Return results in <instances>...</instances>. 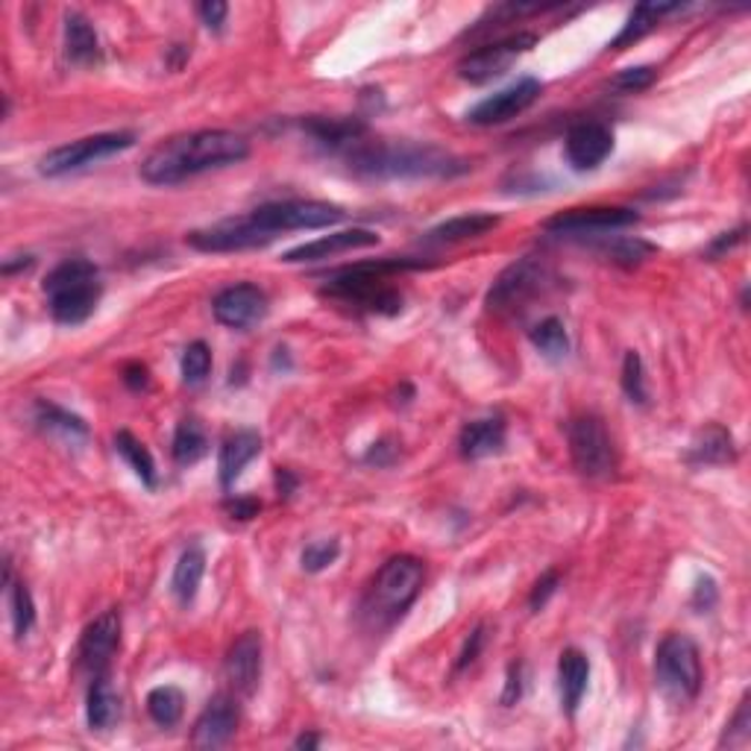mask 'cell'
<instances>
[{"mask_svg":"<svg viewBox=\"0 0 751 751\" xmlns=\"http://www.w3.org/2000/svg\"><path fill=\"white\" fill-rule=\"evenodd\" d=\"M42 288L53 320L62 326L85 323L103 297L101 270L89 259L59 261L56 268L44 276Z\"/></svg>","mask_w":751,"mask_h":751,"instance_id":"cell-5","label":"cell"},{"mask_svg":"<svg viewBox=\"0 0 751 751\" xmlns=\"http://www.w3.org/2000/svg\"><path fill=\"white\" fill-rule=\"evenodd\" d=\"M33 418L35 423L42 429H48V432H62L68 434V438H89V423L51 400H35Z\"/></svg>","mask_w":751,"mask_h":751,"instance_id":"cell-33","label":"cell"},{"mask_svg":"<svg viewBox=\"0 0 751 751\" xmlns=\"http://www.w3.org/2000/svg\"><path fill=\"white\" fill-rule=\"evenodd\" d=\"M250 156V142L233 130H194L156 144L142 162L147 185H179L206 171L238 165Z\"/></svg>","mask_w":751,"mask_h":751,"instance_id":"cell-1","label":"cell"},{"mask_svg":"<svg viewBox=\"0 0 751 751\" xmlns=\"http://www.w3.org/2000/svg\"><path fill=\"white\" fill-rule=\"evenodd\" d=\"M426 567L414 555H393L375 573L370 587L361 596L359 617L370 631H384L397 626L405 610L414 605L420 587H423Z\"/></svg>","mask_w":751,"mask_h":751,"instance_id":"cell-4","label":"cell"},{"mask_svg":"<svg viewBox=\"0 0 751 751\" xmlns=\"http://www.w3.org/2000/svg\"><path fill=\"white\" fill-rule=\"evenodd\" d=\"M484 644H487V628H484V623H479V626L470 631L467 640H464V646H461L459 660H455V672H464L467 667H473L479 655H482Z\"/></svg>","mask_w":751,"mask_h":751,"instance_id":"cell-42","label":"cell"},{"mask_svg":"<svg viewBox=\"0 0 751 751\" xmlns=\"http://www.w3.org/2000/svg\"><path fill=\"white\" fill-rule=\"evenodd\" d=\"M135 144V133H97L85 135V138H76L71 144H62V147H53L51 153H44L39 160V174L42 176H65L71 171H80V167H89L94 162L109 160L115 153L130 151Z\"/></svg>","mask_w":751,"mask_h":751,"instance_id":"cell-11","label":"cell"},{"mask_svg":"<svg viewBox=\"0 0 751 751\" xmlns=\"http://www.w3.org/2000/svg\"><path fill=\"white\" fill-rule=\"evenodd\" d=\"M420 268H426L423 259L359 261V265H347V268L326 274L320 294L343 302V306H352V309L391 318V315L402 311V294L393 285H388V276Z\"/></svg>","mask_w":751,"mask_h":751,"instance_id":"cell-3","label":"cell"},{"mask_svg":"<svg viewBox=\"0 0 751 751\" xmlns=\"http://www.w3.org/2000/svg\"><path fill=\"white\" fill-rule=\"evenodd\" d=\"M655 685L676 704H690L701 690L699 646L687 635H667L655 651Z\"/></svg>","mask_w":751,"mask_h":751,"instance_id":"cell-6","label":"cell"},{"mask_svg":"<svg viewBox=\"0 0 751 751\" xmlns=\"http://www.w3.org/2000/svg\"><path fill=\"white\" fill-rule=\"evenodd\" d=\"M523 699V663H511L508 678H505V690H502V704L514 708Z\"/></svg>","mask_w":751,"mask_h":751,"instance_id":"cell-47","label":"cell"},{"mask_svg":"<svg viewBox=\"0 0 751 751\" xmlns=\"http://www.w3.org/2000/svg\"><path fill=\"white\" fill-rule=\"evenodd\" d=\"M197 16H200V21L209 30H215V33H220L226 24V16H229V7L226 3H220V0H206V3H200L197 7Z\"/></svg>","mask_w":751,"mask_h":751,"instance_id":"cell-45","label":"cell"},{"mask_svg":"<svg viewBox=\"0 0 751 751\" xmlns=\"http://www.w3.org/2000/svg\"><path fill=\"white\" fill-rule=\"evenodd\" d=\"M599 253L608 261L619 265V268H640L644 261H649L658 247L644 238H635V235H617V238H608V235H601Z\"/></svg>","mask_w":751,"mask_h":751,"instance_id":"cell-30","label":"cell"},{"mask_svg":"<svg viewBox=\"0 0 751 751\" xmlns=\"http://www.w3.org/2000/svg\"><path fill=\"white\" fill-rule=\"evenodd\" d=\"M65 53L74 65H97L101 62V39L92 21L80 12L65 16Z\"/></svg>","mask_w":751,"mask_h":751,"instance_id":"cell-27","label":"cell"},{"mask_svg":"<svg viewBox=\"0 0 751 751\" xmlns=\"http://www.w3.org/2000/svg\"><path fill=\"white\" fill-rule=\"evenodd\" d=\"M505 438H508V426L502 418H484L473 420L461 429L459 434V452L467 461L487 459L496 452L505 450Z\"/></svg>","mask_w":751,"mask_h":751,"instance_id":"cell-24","label":"cell"},{"mask_svg":"<svg viewBox=\"0 0 751 751\" xmlns=\"http://www.w3.org/2000/svg\"><path fill=\"white\" fill-rule=\"evenodd\" d=\"M85 719H89L92 731H109L121 719V699L112 690L106 676L92 678L89 699H85Z\"/></svg>","mask_w":751,"mask_h":751,"instance_id":"cell-28","label":"cell"},{"mask_svg":"<svg viewBox=\"0 0 751 751\" xmlns=\"http://www.w3.org/2000/svg\"><path fill=\"white\" fill-rule=\"evenodd\" d=\"M212 311L217 323L229 329H250L268 318V294L253 282L229 285L212 300Z\"/></svg>","mask_w":751,"mask_h":751,"instance_id":"cell-15","label":"cell"},{"mask_svg":"<svg viewBox=\"0 0 751 751\" xmlns=\"http://www.w3.org/2000/svg\"><path fill=\"white\" fill-rule=\"evenodd\" d=\"M719 599V590H717V582L710 576H701L699 582H696V590H693V608L699 610V614H708L713 605H717Z\"/></svg>","mask_w":751,"mask_h":751,"instance_id":"cell-46","label":"cell"},{"mask_svg":"<svg viewBox=\"0 0 751 751\" xmlns=\"http://www.w3.org/2000/svg\"><path fill=\"white\" fill-rule=\"evenodd\" d=\"M560 585V573L558 569H546L541 578L535 582V587H532V593H528V608L535 610V614H541L543 608H546V601L555 596V590H558Z\"/></svg>","mask_w":751,"mask_h":751,"instance_id":"cell-41","label":"cell"},{"mask_svg":"<svg viewBox=\"0 0 751 751\" xmlns=\"http://www.w3.org/2000/svg\"><path fill=\"white\" fill-rule=\"evenodd\" d=\"M226 681L233 687V693L238 696H253L259 690L261 681V635L259 631H244L229 651H226L224 660Z\"/></svg>","mask_w":751,"mask_h":751,"instance_id":"cell-17","label":"cell"},{"mask_svg":"<svg viewBox=\"0 0 751 751\" xmlns=\"http://www.w3.org/2000/svg\"><path fill=\"white\" fill-rule=\"evenodd\" d=\"M567 443L573 467L587 479H608L617 470V450L608 429L596 414H578L567 423Z\"/></svg>","mask_w":751,"mask_h":751,"instance_id":"cell-9","label":"cell"},{"mask_svg":"<svg viewBox=\"0 0 751 751\" xmlns=\"http://www.w3.org/2000/svg\"><path fill=\"white\" fill-rule=\"evenodd\" d=\"M300 130L309 135V138H315L320 147L335 153H347L368 135V124H364L361 117L311 115L306 117V121H300Z\"/></svg>","mask_w":751,"mask_h":751,"instance_id":"cell-20","label":"cell"},{"mask_svg":"<svg viewBox=\"0 0 751 751\" xmlns=\"http://www.w3.org/2000/svg\"><path fill=\"white\" fill-rule=\"evenodd\" d=\"M179 370H183V382L197 388V384L206 382V375L212 370V350L209 343L194 341L185 347L183 361H179Z\"/></svg>","mask_w":751,"mask_h":751,"instance_id":"cell-37","label":"cell"},{"mask_svg":"<svg viewBox=\"0 0 751 751\" xmlns=\"http://www.w3.org/2000/svg\"><path fill=\"white\" fill-rule=\"evenodd\" d=\"M117 644H121V614L106 610L85 626L83 637L76 644V667L92 678L106 676V667L115 658Z\"/></svg>","mask_w":751,"mask_h":751,"instance_id":"cell-13","label":"cell"},{"mask_svg":"<svg viewBox=\"0 0 751 751\" xmlns=\"http://www.w3.org/2000/svg\"><path fill=\"white\" fill-rule=\"evenodd\" d=\"M147 713H151V719L156 726L174 728L185 713L183 690L171 685L153 687L151 693H147Z\"/></svg>","mask_w":751,"mask_h":751,"instance_id":"cell-34","label":"cell"},{"mask_svg":"<svg viewBox=\"0 0 751 751\" xmlns=\"http://www.w3.org/2000/svg\"><path fill=\"white\" fill-rule=\"evenodd\" d=\"M552 282H555V274H552L549 265L537 256H526V259L508 265L493 279L484 306L493 315H514V311L528 309V302L549 291Z\"/></svg>","mask_w":751,"mask_h":751,"instance_id":"cell-7","label":"cell"},{"mask_svg":"<svg viewBox=\"0 0 751 751\" xmlns=\"http://www.w3.org/2000/svg\"><path fill=\"white\" fill-rule=\"evenodd\" d=\"M379 244V235L373 229H361V226H352V229H341V233L323 235V238H315L309 244H300L282 256L285 265H302V261H323L332 259L338 253L347 250H364V247H375Z\"/></svg>","mask_w":751,"mask_h":751,"instance_id":"cell-19","label":"cell"},{"mask_svg":"<svg viewBox=\"0 0 751 751\" xmlns=\"http://www.w3.org/2000/svg\"><path fill=\"white\" fill-rule=\"evenodd\" d=\"M640 224V215L626 206H585V209H567L543 220V233L552 238H569V241H587L601 235L617 233L626 226Z\"/></svg>","mask_w":751,"mask_h":751,"instance_id":"cell-10","label":"cell"},{"mask_svg":"<svg viewBox=\"0 0 751 751\" xmlns=\"http://www.w3.org/2000/svg\"><path fill=\"white\" fill-rule=\"evenodd\" d=\"M238 701L235 696H215V699L203 708V713L194 722L192 731V745L194 749H220L235 737L238 731Z\"/></svg>","mask_w":751,"mask_h":751,"instance_id":"cell-18","label":"cell"},{"mask_svg":"<svg viewBox=\"0 0 751 751\" xmlns=\"http://www.w3.org/2000/svg\"><path fill=\"white\" fill-rule=\"evenodd\" d=\"M261 452V434L256 429H235L224 438L220 443V452H217V479H220V487L229 491L238 476L244 473V467L250 464L256 455Z\"/></svg>","mask_w":751,"mask_h":751,"instance_id":"cell-21","label":"cell"},{"mask_svg":"<svg viewBox=\"0 0 751 751\" xmlns=\"http://www.w3.org/2000/svg\"><path fill=\"white\" fill-rule=\"evenodd\" d=\"M253 224L268 235L270 241L282 233H297V229H323V226L341 224L347 212L335 203L323 200H279L265 203L259 209L247 212Z\"/></svg>","mask_w":751,"mask_h":751,"instance_id":"cell-8","label":"cell"},{"mask_svg":"<svg viewBox=\"0 0 751 751\" xmlns=\"http://www.w3.org/2000/svg\"><path fill=\"white\" fill-rule=\"evenodd\" d=\"M115 452L133 467V473L142 479L144 487H156L160 484V473H156V461H153L151 450L144 446L133 432H117L115 434Z\"/></svg>","mask_w":751,"mask_h":751,"instance_id":"cell-31","label":"cell"},{"mask_svg":"<svg viewBox=\"0 0 751 751\" xmlns=\"http://www.w3.org/2000/svg\"><path fill=\"white\" fill-rule=\"evenodd\" d=\"M203 573H206V552L200 546H188L176 560L174 578H171V593L179 605H192L197 590H200Z\"/></svg>","mask_w":751,"mask_h":751,"instance_id":"cell-29","label":"cell"},{"mask_svg":"<svg viewBox=\"0 0 751 751\" xmlns=\"http://www.w3.org/2000/svg\"><path fill=\"white\" fill-rule=\"evenodd\" d=\"M655 80H658V68L637 65V68H626V71H619L617 76H610L608 89L619 94H637V92H646Z\"/></svg>","mask_w":751,"mask_h":751,"instance_id":"cell-39","label":"cell"},{"mask_svg":"<svg viewBox=\"0 0 751 751\" xmlns=\"http://www.w3.org/2000/svg\"><path fill=\"white\" fill-rule=\"evenodd\" d=\"M537 44L535 33H514L505 35L500 42H491L479 48V51L467 53V56L459 62V76L461 80H467V83H491L496 76H502L508 71L514 62H517L523 53H528Z\"/></svg>","mask_w":751,"mask_h":751,"instance_id":"cell-12","label":"cell"},{"mask_svg":"<svg viewBox=\"0 0 751 751\" xmlns=\"http://www.w3.org/2000/svg\"><path fill=\"white\" fill-rule=\"evenodd\" d=\"M587 681H590V660L582 649H564L558 658V690H560V708L567 710V717H576L578 704L587 693Z\"/></svg>","mask_w":751,"mask_h":751,"instance_id":"cell-22","label":"cell"},{"mask_svg":"<svg viewBox=\"0 0 751 751\" xmlns=\"http://www.w3.org/2000/svg\"><path fill=\"white\" fill-rule=\"evenodd\" d=\"M33 265H35L33 256H21V261L7 259V261H3V274L12 276V274H16V270H30V268H33Z\"/></svg>","mask_w":751,"mask_h":751,"instance_id":"cell-52","label":"cell"},{"mask_svg":"<svg viewBox=\"0 0 751 751\" xmlns=\"http://www.w3.org/2000/svg\"><path fill=\"white\" fill-rule=\"evenodd\" d=\"M528 341L535 343L546 359H564L569 352V332L560 318H543L541 323L532 326Z\"/></svg>","mask_w":751,"mask_h":751,"instance_id":"cell-35","label":"cell"},{"mask_svg":"<svg viewBox=\"0 0 751 751\" xmlns=\"http://www.w3.org/2000/svg\"><path fill=\"white\" fill-rule=\"evenodd\" d=\"M502 224L500 215H487V212H470V215H459L443 220V224L432 226L426 235H423V244H461L470 241V238H482V235L493 233L496 226Z\"/></svg>","mask_w":751,"mask_h":751,"instance_id":"cell-25","label":"cell"},{"mask_svg":"<svg viewBox=\"0 0 751 751\" xmlns=\"http://www.w3.org/2000/svg\"><path fill=\"white\" fill-rule=\"evenodd\" d=\"M751 728V719H749V693L743 696V701H740V708H737L734 719L726 726V737H722V743L728 745H737V743H745L749 740V731Z\"/></svg>","mask_w":751,"mask_h":751,"instance_id":"cell-43","label":"cell"},{"mask_svg":"<svg viewBox=\"0 0 751 751\" xmlns=\"http://www.w3.org/2000/svg\"><path fill=\"white\" fill-rule=\"evenodd\" d=\"M224 508H226V514H229V517L233 519H241V523H247V519H253V517H259V511H261V502L259 500H253V496H229V500L224 502Z\"/></svg>","mask_w":751,"mask_h":751,"instance_id":"cell-44","label":"cell"},{"mask_svg":"<svg viewBox=\"0 0 751 751\" xmlns=\"http://www.w3.org/2000/svg\"><path fill=\"white\" fill-rule=\"evenodd\" d=\"M564 153L576 171H596L614 153V133L601 121H576L567 130Z\"/></svg>","mask_w":751,"mask_h":751,"instance_id":"cell-16","label":"cell"},{"mask_svg":"<svg viewBox=\"0 0 751 751\" xmlns=\"http://www.w3.org/2000/svg\"><path fill=\"white\" fill-rule=\"evenodd\" d=\"M352 174L373 179H450L467 171V162L434 144L364 142L343 153Z\"/></svg>","mask_w":751,"mask_h":751,"instance_id":"cell-2","label":"cell"},{"mask_svg":"<svg viewBox=\"0 0 751 751\" xmlns=\"http://www.w3.org/2000/svg\"><path fill=\"white\" fill-rule=\"evenodd\" d=\"M9 605H12V628L18 640H24L35 626V605L33 596L27 590L24 582H9Z\"/></svg>","mask_w":751,"mask_h":751,"instance_id":"cell-36","label":"cell"},{"mask_svg":"<svg viewBox=\"0 0 751 751\" xmlns=\"http://www.w3.org/2000/svg\"><path fill=\"white\" fill-rule=\"evenodd\" d=\"M543 83L535 80V76H519L517 83H511L508 89H502V92L491 94V97H484L482 103L467 112V121L476 126H496L505 124L511 117L523 115L532 103L541 97Z\"/></svg>","mask_w":751,"mask_h":751,"instance_id":"cell-14","label":"cell"},{"mask_svg":"<svg viewBox=\"0 0 751 751\" xmlns=\"http://www.w3.org/2000/svg\"><path fill=\"white\" fill-rule=\"evenodd\" d=\"M121 375L130 391H147V384H151V370L144 368L142 361H130Z\"/></svg>","mask_w":751,"mask_h":751,"instance_id":"cell-49","label":"cell"},{"mask_svg":"<svg viewBox=\"0 0 751 751\" xmlns=\"http://www.w3.org/2000/svg\"><path fill=\"white\" fill-rule=\"evenodd\" d=\"M743 241H745V226H737V229H731V233L719 235L717 241L710 244L704 256H708V259H719V256H726L728 250H734L737 244H743Z\"/></svg>","mask_w":751,"mask_h":751,"instance_id":"cell-48","label":"cell"},{"mask_svg":"<svg viewBox=\"0 0 751 751\" xmlns=\"http://www.w3.org/2000/svg\"><path fill=\"white\" fill-rule=\"evenodd\" d=\"M297 487H300L297 473H291V470L285 467H276V493H279V500H291Z\"/></svg>","mask_w":751,"mask_h":751,"instance_id":"cell-50","label":"cell"},{"mask_svg":"<svg viewBox=\"0 0 751 751\" xmlns=\"http://www.w3.org/2000/svg\"><path fill=\"white\" fill-rule=\"evenodd\" d=\"M623 391H626L628 402H635V405H646V402H649L644 359H640V352L635 350H628L626 361H623Z\"/></svg>","mask_w":751,"mask_h":751,"instance_id":"cell-38","label":"cell"},{"mask_svg":"<svg viewBox=\"0 0 751 751\" xmlns=\"http://www.w3.org/2000/svg\"><path fill=\"white\" fill-rule=\"evenodd\" d=\"M341 555V543L335 541H315L302 549V569L306 573H323L326 567H332L335 560Z\"/></svg>","mask_w":751,"mask_h":751,"instance_id":"cell-40","label":"cell"},{"mask_svg":"<svg viewBox=\"0 0 751 751\" xmlns=\"http://www.w3.org/2000/svg\"><path fill=\"white\" fill-rule=\"evenodd\" d=\"M393 452H397V450H393L388 441L373 443V450L368 452V461H370V464H379V467H384V464H391Z\"/></svg>","mask_w":751,"mask_h":751,"instance_id":"cell-51","label":"cell"},{"mask_svg":"<svg viewBox=\"0 0 751 751\" xmlns=\"http://www.w3.org/2000/svg\"><path fill=\"white\" fill-rule=\"evenodd\" d=\"M672 12H681V3H640V7H635L626 24H623V30H619L617 39L608 44V51L619 53L626 51V48H631V44H637L640 39H646L663 18L672 16Z\"/></svg>","mask_w":751,"mask_h":751,"instance_id":"cell-26","label":"cell"},{"mask_svg":"<svg viewBox=\"0 0 751 751\" xmlns=\"http://www.w3.org/2000/svg\"><path fill=\"white\" fill-rule=\"evenodd\" d=\"M320 737L318 734H302L294 740V749H318Z\"/></svg>","mask_w":751,"mask_h":751,"instance_id":"cell-53","label":"cell"},{"mask_svg":"<svg viewBox=\"0 0 751 751\" xmlns=\"http://www.w3.org/2000/svg\"><path fill=\"white\" fill-rule=\"evenodd\" d=\"M731 461H737L734 434L719 423L701 429L693 443L687 446V464H693V467H717V464H731Z\"/></svg>","mask_w":751,"mask_h":751,"instance_id":"cell-23","label":"cell"},{"mask_svg":"<svg viewBox=\"0 0 751 751\" xmlns=\"http://www.w3.org/2000/svg\"><path fill=\"white\" fill-rule=\"evenodd\" d=\"M209 452V438L203 432V426L194 418L183 420L174 432V443H171V455L179 467H192Z\"/></svg>","mask_w":751,"mask_h":751,"instance_id":"cell-32","label":"cell"}]
</instances>
